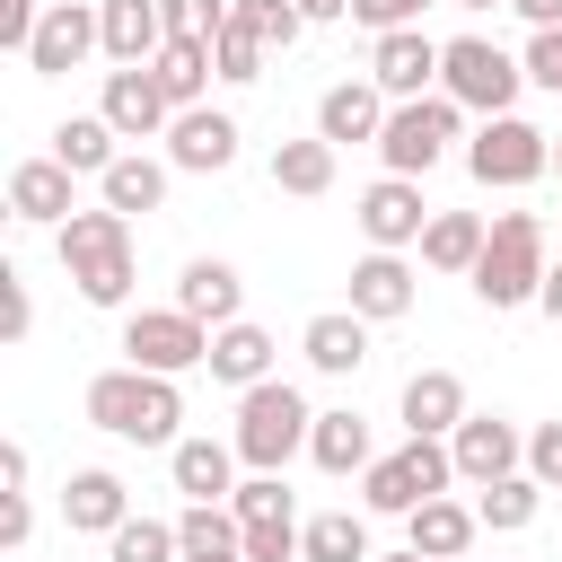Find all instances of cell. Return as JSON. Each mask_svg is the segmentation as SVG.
Segmentation results:
<instances>
[{
  "label": "cell",
  "mask_w": 562,
  "mask_h": 562,
  "mask_svg": "<svg viewBox=\"0 0 562 562\" xmlns=\"http://www.w3.org/2000/svg\"><path fill=\"white\" fill-rule=\"evenodd\" d=\"M53 246H61V272L79 281L88 307H123V299H132V220H123V211L97 202V211L61 220Z\"/></svg>",
  "instance_id": "cell-1"
},
{
  "label": "cell",
  "mask_w": 562,
  "mask_h": 562,
  "mask_svg": "<svg viewBox=\"0 0 562 562\" xmlns=\"http://www.w3.org/2000/svg\"><path fill=\"white\" fill-rule=\"evenodd\" d=\"M88 422L114 430V439H132V448H167L176 422H184V395H176V378L105 369V378H88Z\"/></svg>",
  "instance_id": "cell-2"
},
{
  "label": "cell",
  "mask_w": 562,
  "mask_h": 562,
  "mask_svg": "<svg viewBox=\"0 0 562 562\" xmlns=\"http://www.w3.org/2000/svg\"><path fill=\"white\" fill-rule=\"evenodd\" d=\"M307 430H316V413H307V395L290 386V378H263V386H246L237 395V465H255V474H281L299 448H307Z\"/></svg>",
  "instance_id": "cell-3"
},
{
  "label": "cell",
  "mask_w": 562,
  "mask_h": 562,
  "mask_svg": "<svg viewBox=\"0 0 562 562\" xmlns=\"http://www.w3.org/2000/svg\"><path fill=\"white\" fill-rule=\"evenodd\" d=\"M544 272H553V263H544V220H536V211H501L492 237H483V263H474L465 281H474L483 307H527V299L544 290Z\"/></svg>",
  "instance_id": "cell-4"
},
{
  "label": "cell",
  "mask_w": 562,
  "mask_h": 562,
  "mask_svg": "<svg viewBox=\"0 0 562 562\" xmlns=\"http://www.w3.org/2000/svg\"><path fill=\"white\" fill-rule=\"evenodd\" d=\"M457 483V457H448V439H404L395 457H378L369 474H360V501L369 509H386V518H413L422 501H439Z\"/></svg>",
  "instance_id": "cell-5"
},
{
  "label": "cell",
  "mask_w": 562,
  "mask_h": 562,
  "mask_svg": "<svg viewBox=\"0 0 562 562\" xmlns=\"http://www.w3.org/2000/svg\"><path fill=\"white\" fill-rule=\"evenodd\" d=\"M439 88L492 123V114H509V105H518L527 61H509V53H501V44H483V35H457V44H439Z\"/></svg>",
  "instance_id": "cell-6"
},
{
  "label": "cell",
  "mask_w": 562,
  "mask_h": 562,
  "mask_svg": "<svg viewBox=\"0 0 562 562\" xmlns=\"http://www.w3.org/2000/svg\"><path fill=\"white\" fill-rule=\"evenodd\" d=\"M457 97H413V105H395L386 114V132H378V158H386V176H430L439 158H448V140H457Z\"/></svg>",
  "instance_id": "cell-7"
},
{
  "label": "cell",
  "mask_w": 562,
  "mask_h": 562,
  "mask_svg": "<svg viewBox=\"0 0 562 562\" xmlns=\"http://www.w3.org/2000/svg\"><path fill=\"white\" fill-rule=\"evenodd\" d=\"M123 351L149 378H184V369H211V325H193L184 307H140L123 316Z\"/></svg>",
  "instance_id": "cell-8"
},
{
  "label": "cell",
  "mask_w": 562,
  "mask_h": 562,
  "mask_svg": "<svg viewBox=\"0 0 562 562\" xmlns=\"http://www.w3.org/2000/svg\"><path fill=\"white\" fill-rule=\"evenodd\" d=\"M465 167H474V184L518 193V184H536V176L553 167V140H544L536 123H518V114H492V123L465 140Z\"/></svg>",
  "instance_id": "cell-9"
},
{
  "label": "cell",
  "mask_w": 562,
  "mask_h": 562,
  "mask_svg": "<svg viewBox=\"0 0 562 562\" xmlns=\"http://www.w3.org/2000/svg\"><path fill=\"white\" fill-rule=\"evenodd\" d=\"M88 53H105V26H97V9H79V0H53V9H44V26H35V44H26V70H35V79H61V70H79Z\"/></svg>",
  "instance_id": "cell-10"
},
{
  "label": "cell",
  "mask_w": 562,
  "mask_h": 562,
  "mask_svg": "<svg viewBox=\"0 0 562 562\" xmlns=\"http://www.w3.org/2000/svg\"><path fill=\"white\" fill-rule=\"evenodd\" d=\"M448 457H457V474H465V483H501V474H518V465H527V439H518L501 413H465V422H457V439H448Z\"/></svg>",
  "instance_id": "cell-11"
},
{
  "label": "cell",
  "mask_w": 562,
  "mask_h": 562,
  "mask_svg": "<svg viewBox=\"0 0 562 562\" xmlns=\"http://www.w3.org/2000/svg\"><path fill=\"white\" fill-rule=\"evenodd\" d=\"M369 79H378L395 105H413V97L439 79V44H430L422 26H395V35H378V44H369Z\"/></svg>",
  "instance_id": "cell-12"
},
{
  "label": "cell",
  "mask_w": 562,
  "mask_h": 562,
  "mask_svg": "<svg viewBox=\"0 0 562 562\" xmlns=\"http://www.w3.org/2000/svg\"><path fill=\"white\" fill-rule=\"evenodd\" d=\"M360 228H369V246L378 255H395V246H422V184L413 176H378L369 193H360Z\"/></svg>",
  "instance_id": "cell-13"
},
{
  "label": "cell",
  "mask_w": 562,
  "mask_h": 562,
  "mask_svg": "<svg viewBox=\"0 0 562 562\" xmlns=\"http://www.w3.org/2000/svg\"><path fill=\"white\" fill-rule=\"evenodd\" d=\"M97 26H105L114 70H149L167 53V9L158 0H97Z\"/></svg>",
  "instance_id": "cell-14"
},
{
  "label": "cell",
  "mask_w": 562,
  "mask_h": 562,
  "mask_svg": "<svg viewBox=\"0 0 562 562\" xmlns=\"http://www.w3.org/2000/svg\"><path fill=\"white\" fill-rule=\"evenodd\" d=\"M386 114H395V105H386L378 79H342V88L316 97V140H334V149H342V140H378Z\"/></svg>",
  "instance_id": "cell-15"
},
{
  "label": "cell",
  "mask_w": 562,
  "mask_h": 562,
  "mask_svg": "<svg viewBox=\"0 0 562 562\" xmlns=\"http://www.w3.org/2000/svg\"><path fill=\"white\" fill-rule=\"evenodd\" d=\"M123 140H149V132H167L176 123V105H167V88L149 79V70H105V105H97Z\"/></svg>",
  "instance_id": "cell-16"
},
{
  "label": "cell",
  "mask_w": 562,
  "mask_h": 562,
  "mask_svg": "<svg viewBox=\"0 0 562 562\" xmlns=\"http://www.w3.org/2000/svg\"><path fill=\"white\" fill-rule=\"evenodd\" d=\"M9 211L35 220V228L79 220V202H70V167H61V158H18V167H9Z\"/></svg>",
  "instance_id": "cell-17"
},
{
  "label": "cell",
  "mask_w": 562,
  "mask_h": 562,
  "mask_svg": "<svg viewBox=\"0 0 562 562\" xmlns=\"http://www.w3.org/2000/svg\"><path fill=\"white\" fill-rule=\"evenodd\" d=\"M465 422V378L457 369H413L404 378V430L413 439H457Z\"/></svg>",
  "instance_id": "cell-18"
},
{
  "label": "cell",
  "mask_w": 562,
  "mask_h": 562,
  "mask_svg": "<svg viewBox=\"0 0 562 562\" xmlns=\"http://www.w3.org/2000/svg\"><path fill=\"white\" fill-rule=\"evenodd\" d=\"M167 158H176L184 176H220V167L237 158V123H228V114H211V105L176 114V123H167Z\"/></svg>",
  "instance_id": "cell-19"
},
{
  "label": "cell",
  "mask_w": 562,
  "mask_h": 562,
  "mask_svg": "<svg viewBox=\"0 0 562 562\" xmlns=\"http://www.w3.org/2000/svg\"><path fill=\"white\" fill-rule=\"evenodd\" d=\"M299 351H307V369H325V378H351V369L369 360V316H351V307H325V316H307Z\"/></svg>",
  "instance_id": "cell-20"
},
{
  "label": "cell",
  "mask_w": 562,
  "mask_h": 562,
  "mask_svg": "<svg viewBox=\"0 0 562 562\" xmlns=\"http://www.w3.org/2000/svg\"><path fill=\"white\" fill-rule=\"evenodd\" d=\"M237 299H246V281L220 263V255H202V263H184V281H176V307L193 316V325H237Z\"/></svg>",
  "instance_id": "cell-21"
},
{
  "label": "cell",
  "mask_w": 562,
  "mask_h": 562,
  "mask_svg": "<svg viewBox=\"0 0 562 562\" xmlns=\"http://www.w3.org/2000/svg\"><path fill=\"white\" fill-rule=\"evenodd\" d=\"M404 307H413V272H404V255H360V263H351V316L395 325Z\"/></svg>",
  "instance_id": "cell-22"
},
{
  "label": "cell",
  "mask_w": 562,
  "mask_h": 562,
  "mask_svg": "<svg viewBox=\"0 0 562 562\" xmlns=\"http://www.w3.org/2000/svg\"><path fill=\"white\" fill-rule=\"evenodd\" d=\"M61 518H70V527H88V536H114V527L132 518V492H123V474H105V465L70 474V483H61Z\"/></svg>",
  "instance_id": "cell-23"
},
{
  "label": "cell",
  "mask_w": 562,
  "mask_h": 562,
  "mask_svg": "<svg viewBox=\"0 0 562 562\" xmlns=\"http://www.w3.org/2000/svg\"><path fill=\"white\" fill-rule=\"evenodd\" d=\"M211 378H220V386H237V395H246V386H263V378H272V334H263V325H246V316H237V325H220V334H211Z\"/></svg>",
  "instance_id": "cell-24"
},
{
  "label": "cell",
  "mask_w": 562,
  "mask_h": 562,
  "mask_svg": "<svg viewBox=\"0 0 562 562\" xmlns=\"http://www.w3.org/2000/svg\"><path fill=\"white\" fill-rule=\"evenodd\" d=\"M167 465H176V492H184V501H228V492H237V483H228V474H237V448H228V439H176Z\"/></svg>",
  "instance_id": "cell-25"
},
{
  "label": "cell",
  "mask_w": 562,
  "mask_h": 562,
  "mask_svg": "<svg viewBox=\"0 0 562 562\" xmlns=\"http://www.w3.org/2000/svg\"><path fill=\"white\" fill-rule=\"evenodd\" d=\"M474 527H483V518H474L465 501H448V492H439V501H422V509L404 518V536H413V553H430V562H457V553L474 544Z\"/></svg>",
  "instance_id": "cell-26"
},
{
  "label": "cell",
  "mask_w": 562,
  "mask_h": 562,
  "mask_svg": "<svg viewBox=\"0 0 562 562\" xmlns=\"http://www.w3.org/2000/svg\"><path fill=\"white\" fill-rule=\"evenodd\" d=\"M307 457L325 465V474H369L378 457H369V422L342 404V413H316V430H307Z\"/></svg>",
  "instance_id": "cell-27"
},
{
  "label": "cell",
  "mask_w": 562,
  "mask_h": 562,
  "mask_svg": "<svg viewBox=\"0 0 562 562\" xmlns=\"http://www.w3.org/2000/svg\"><path fill=\"white\" fill-rule=\"evenodd\" d=\"M97 193H105V211H123V220H132V211H158V202H167V167L140 158V149H123V158L97 176Z\"/></svg>",
  "instance_id": "cell-28"
},
{
  "label": "cell",
  "mask_w": 562,
  "mask_h": 562,
  "mask_svg": "<svg viewBox=\"0 0 562 562\" xmlns=\"http://www.w3.org/2000/svg\"><path fill=\"white\" fill-rule=\"evenodd\" d=\"M483 237H492V228H483L474 211H439V220L422 228V263H430V272H474V263H483Z\"/></svg>",
  "instance_id": "cell-29"
},
{
  "label": "cell",
  "mask_w": 562,
  "mask_h": 562,
  "mask_svg": "<svg viewBox=\"0 0 562 562\" xmlns=\"http://www.w3.org/2000/svg\"><path fill=\"white\" fill-rule=\"evenodd\" d=\"M149 79L167 88V105H176V114H193V105H202V88L220 79V61H211V44H167V53L149 61Z\"/></svg>",
  "instance_id": "cell-30"
},
{
  "label": "cell",
  "mask_w": 562,
  "mask_h": 562,
  "mask_svg": "<svg viewBox=\"0 0 562 562\" xmlns=\"http://www.w3.org/2000/svg\"><path fill=\"white\" fill-rule=\"evenodd\" d=\"M114 140H123V132H114V123H105V114H70V123H61V132H53V158H61V167H70V176H105V167H114V158H123V149H114Z\"/></svg>",
  "instance_id": "cell-31"
},
{
  "label": "cell",
  "mask_w": 562,
  "mask_h": 562,
  "mask_svg": "<svg viewBox=\"0 0 562 562\" xmlns=\"http://www.w3.org/2000/svg\"><path fill=\"white\" fill-rule=\"evenodd\" d=\"M299 553H307V562H378V553H369V527H360L351 509L307 518V527H299Z\"/></svg>",
  "instance_id": "cell-32"
},
{
  "label": "cell",
  "mask_w": 562,
  "mask_h": 562,
  "mask_svg": "<svg viewBox=\"0 0 562 562\" xmlns=\"http://www.w3.org/2000/svg\"><path fill=\"white\" fill-rule=\"evenodd\" d=\"M176 544H184V553H246V527H237V509H220V501H184Z\"/></svg>",
  "instance_id": "cell-33"
},
{
  "label": "cell",
  "mask_w": 562,
  "mask_h": 562,
  "mask_svg": "<svg viewBox=\"0 0 562 562\" xmlns=\"http://www.w3.org/2000/svg\"><path fill=\"white\" fill-rule=\"evenodd\" d=\"M272 184L281 193H325L334 184V140H281L272 149Z\"/></svg>",
  "instance_id": "cell-34"
},
{
  "label": "cell",
  "mask_w": 562,
  "mask_h": 562,
  "mask_svg": "<svg viewBox=\"0 0 562 562\" xmlns=\"http://www.w3.org/2000/svg\"><path fill=\"white\" fill-rule=\"evenodd\" d=\"M536 501H544V483H536V474H501V483H483L474 518H483L492 536H509V527H527V518H536Z\"/></svg>",
  "instance_id": "cell-35"
},
{
  "label": "cell",
  "mask_w": 562,
  "mask_h": 562,
  "mask_svg": "<svg viewBox=\"0 0 562 562\" xmlns=\"http://www.w3.org/2000/svg\"><path fill=\"white\" fill-rule=\"evenodd\" d=\"M158 9H167V44H220L237 18V0H158Z\"/></svg>",
  "instance_id": "cell-36"
},
{
  "label": "cell",
  "mask_w": 562,
  "mask_h": 562,
  "mask_svg": "<svg viewBox=\"0 0 562 562\" xmlns=\"http://www.w3.org/2000/svg\"><path fill=\"white\" fill-rule=\"evenodd\" d=\"M184 544H176V527L167 518H123L114 536H105V562H176Z\"/></svg>",
  "instance_id": "cell-37"
},
{
  "label": "cell",
  "mask_w": 562,
  "mask_h": 562,
  "mask_svg": "<svg viewBox=\"0 0 562 562\" xmlns=\"http://www.w3.org/2000/svg\"><path fill=\"white\" fill-rule=\"evenodd\" d=\"M211 61H220V79H228V88H255V79H263V35H255L246 18H228V35L211 44Z\"/></svg>",
  "instance_id": "cell-38"
},
{
  "label": "cell",
  "mask_w": 562,
  "mask_h": 562,
  "mask_svg": "<svg viewBox=\"0 0 562 562\" xmlns=\"http://www.w3.org/2000/svg\"><path fill=\"white\" fill-rule=\"evenodd\" d=\"M237 18L263 35V53H272V44L290 53V44H299V26H307V18H299V0H237Z\"/></svg>",
  "instance_id": "cell-39"
},
{
  "label": "cell",
  "mask_w": 562,
  "mask_h": 562,
  "mask_svg": "<svg viewBox=\"0 0 562 562\" xmlns=\"http://www.w3.org/2000/svg\"><path fill=\"white\" fill-rule=\"evenodd\" d=\"M228 509H237V527H246V518H290V492H281V474H246V483L228 492Z\"/></svg>",
  "instance_id": "cell-40"
},
{
  "label": "cell",
  "mask_w": 562,
  "mask_h": 562,
  "mask_svg": "<svg viewBox=\"0 0 562 562\" xmlns=\"http://www.w3.org/2000/svg\"><path fill=\"white\" fill-rule=\"evenodd\" d=\"M290 553H299L290 518H246V562H290Z\"/></svg>",
  "instance_id": "cell-41"
},
{
  "label": "cell",
  "mask_w": 562,
  "mask_h": 562,
  "mask_svg": "<svg viewBox=\"0 0 562 562\" xmlns=\"http://www.w3.org/2000/svg\"><path fill=\"white\" fill-rule=\"evenodd\" d=\"M422 9H430V0H351V18H360V26H378V35L422 26Z\"/></svg>",
  "instance_id": "cell-42"
},
{
  "label": "cell",
  "mask_w": 562,
  "mask_h": 562,
  "mask_svg": "<svg viewBox=\"0 0 562 562\" xmlns=\"http://www.w3.org/2000/svg\"><path fill=\"white\" fill-rule=\"evenodd\" d=\"M527 474H536V483H562V422L527 430Z\"/></svg>",
  "instance_id": "cell-43"
},
{
  "label": "cell",
  "mask_w": 562,
  "mask_h": 562,
  "mask_svg": "<svg viewBox=\"0 0 562 562\" xmlns=\"http://www.w3.org/2000/svg\"><path fill=\"white\" fill-rule=\"evenodd\" d=\"M0 307H9V342H26V325H35V299H26L18 263H0Z\"/></svg>",
  "instance_id": "cell-44"
},
{
  "label": "cell",
  "mask_w": 562,
  "mask_h": 562,
  "mask_svg": "<svg viewBox=\"0 0 562 562\" xmlns=\"http://www.w3.org/2000/svg\"><path fill=\"white\" fill-rule=\"evenodd\" d=\"M35 26H44V9H35V0H0V44H9V53H26V44H35Z\"/></svg>",
  "instance_id": "cell-45"
},
{
  "label": "cell",
  "mask_w": 562,
  "mask_h": 562,
  "mask_svg": "<svg viewBox=\"0 0 562 562\" xmlns=\"http://www.w3.org/2000/svg\"><path fill=\"white\" fill-rule=\"evenodd\" d=\"M527 79H536V88H553V97H562V26H553V35H536V44H527Z\"/></svg>",
  "instance_id": "cell-46"
},
{
  "label": "cell",
  "mask_w": 562,
  "mask_h": 562,
  "mask_svg": "<svg viewBox=\"0 0 562 562\" xmlns=\"http://www.w3.org/2000/svg\"><path fill=\"white\" fill-rule=\"evenodd\" d=\"M0 501H9V509H0V544L18 553V544L35 536V509H26V492H0Z\"/></svg>",
  "instance_id": "cell-47"
},
{
  "label": "cell",
  "mask_w": 562,
  "mask_h": 562,
  "mask_svg": "<svg viewBox=\"0 0 562 562\" xmlns=\"http://www.w3.org/2000/svg\"><path fill=\"white\" fill-rule=\"evenodd\" d=\"M509 9H518L536 35H553V26H562V0H509Z\"/></svg>",
  "instance_id": "cell-48"
},
{
  "label": "cell",
  "mask_w": 562,
  "mask_h": 562,
  "mask_svg": "<svg viewBox=\"0 0 562 562\" xmlns=\"http://www.w3.org/2000/svg\"><path fill=\"white\" fill-rule=\"evenodd\" d=\"M0 483H9V492H26V448H18V439L0 448Z\"/></svg>",
  "instance_id": "cell-49"
},
{
  "label": "cell",
  "mask_w": 562,
  "mask_h": 562,
  "mask_svg": "<svg viewBox=\"0 0 562 562\" xmlns=\"http://www.w3.org/2000/svg\"><path fill=\"white\" fill-rule=\"evenodd\" d=\"M299 18H307V26H325V18H351V0H299Z\"/></svg>",
  "instance_id": "cell-50"
},
{
  "label": "cell",
  "mask_w": 562,
  "mask_h": 562,
  "mask_svg": "<svg viewBox=\"0 0 562 562\" xmlns=\"http://www.w3.org/2000/svg\"><path fill=\"white\" fill-rule=\"evenodd\" d=\"M536 307H544V316H553V325H562V263H553V272H544V290H536Z\"/></svg>",
  "instance_id": "cell-51"
},
{
  "label": "cell",
  "mask_w": 562,
  "mask_h": 562,
  "mask_svg": "<svg viewBox=\"0 0 562 562\" xmlns=\"http://www.w3.org/2000/svg\"><path fill=\"white\" fill-rule=\"evenodd\" d=\"M184 562H246V553H184Z\"/></svg>",
  "instance_id": "cell-52"
},
{
  "label": "cell",
  "mask_w": 562,
  "mask_h": 562,
  "mask_svg": "<svg viewBox=\"0 0 562 562\" xmlns=\"http://www.w3.org/2000/svg\"><path fill=\"white\" fill-rule=\"evenodd\" d=\"M457 9H509V0H457Z\"/></svg>",
  "instance_id": "cell-53"
},
{
  "label": "cell",
  "mask_w": 562,
  "mask_h": 562,
  "mask_svg": "<svg viewBox=\"0 0 562 562\" xmlns=\"http://www.w3.org/2000/svg\"><path fill=\"white\" fill-rule=\"evenodd\" d=\"M386 562H430V553H413V544H404V553H386Z\"/></svg>",
  "instance_id": "cell-54"
},
{
  "label": "cell",
  "mask_w": 562,
  "mask_h": 562,
  "mask_svg": "<svg viewBox=\"0 0 562 562\" xmlns=\"http://www.w3.org/2000/svg\"><path fill=\"white\" fill-rule=\"evenodd\" d=\"M553 167H562V149H553Z\"/></svg>",
  "instance_id": "cell-55"
}]
</instances>
